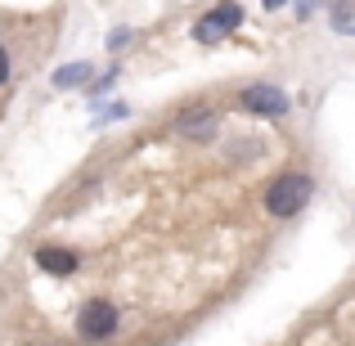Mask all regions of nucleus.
Listing matches in <instances>:
<instances>
[{
  "instance_id": "f257e3e1",
  "label": "nucleus",
  "mask_w": 355,
  "mask_h": 346,
  "mask_svg": "<svg viewBox=\"0 0 355 346\" xmlns=\"http://www.w3.org/2000/svg\"><path fill=\"white\" fill-rule=\"evenodd\" d=\"M311 193H315V180L306 171H284V175H275V184L266 189V211L275 220H288L311 202Z\"/></svg>"
},
{
  "instance_id": "7ed1b4c3",
  "label": "nucleus",
  "mask_w": 355,
  "mask_h": 346,
  "mask_svg": "<svg viewBox=\"0 0 355 346\" xmlns=\"http://www.w3.org/2000/svg\"><path fill=\"white\" fill-rule=\"evenodd\" d=\"M243 23V9L234 5V0H225V5H216V9H207V14L193 23V36H198L202 45H216L220 36H230L234 27Z\"/></svg>"
},
{
  "instance_id": "9d476101",
  "label": "nucleus",
  "mask_w": 355,
  "mask_h": 346,
  "mask_svg": "<svg viewBox=\"0 0 355 346\" xmlns=\"http://www.w3.org/2000/svg\"><path fill=\"white\" fill-rule=\"evenodd\" d=\"M126 41H130V32H113V36H108V50H121Z\"/></svg>"
},
{
  "instance_id": "f8f14e48",
  "label": "nucleus",
  "mask_w": 355,
  "mask_h": 346,
  "mask_svg": "<svg viewBox=\"0 0 355 346\" xmlns=\"http://www.w3.org/2000/svg\"><path fill=\"white\" fill-rule=\"evenodd\" d=\"M288 5V0H266V9H284Z\"/></svg>"
},
{
  "instance_id": "0eeeda50",
  "label": "nucleus",
  "mask_w": 355,
  "mask_h": 346,
  "mask_svg": "<svg viewBox=\"0 0 355 346\" xmlns=\"http://www.w3.org/2000/svg\"><path fill=\"white\" fill-rule=\"evenodd\" d=\"M329 23H333V32L355 36V0H333L329 5Z\"/></svg>"
},
{
  "instance_id": "423d86ee",
  "label": "nucleus",
  "mask_w": 355,
  "mask_h": 346,
  "mask_svg": "<svg viewBox=\"0 0 355 346\" xmlns=\"http://www.w3.org/2000/svg\"><path fill=\"white\" fill-rule=\"evenodd\" d=\"M216 130H220V117L207 113V108L180 117V135H184V139H198V144H207V139H216Z\"/></svg>"
},
{
  "instance_id": "6e6552de",
  "label": "nucleus",
  "mask_w": 355,
  "mask_h": 346,
  "mask_svg": "<svg viewBox=\"0 0 355 346\" xmlns=\"http://www.w3.org/2000/svg\"><path fill=\"white\" fill-rule=\"evenodd\" d=\"M90 81V63H68V68L54 72V86L59 90H72V86H86Z\"/></svg>"
},
{
  "instance_id": "1a4fd4ad",
  "label": "nucleus",
  "mask_w": 355,
  "mask_h": 346,
  "mask_svg": "<svg viewBox=\"0 0 355 346\" xmlns=\"http://www.w3.org/2000/svg\"><path fill=\"white\" fill-rule=\"evenodd\" d=\"M5 81H9V50L0 45V86H5Z\"/></svg>"
},
{
  "instance_id": "39448f33",
  "label": "nucleus",
  "mask_w": 355,
  "mask_h": 346,
  "mask_svg": "<svg viewBox=\"0 0 355 346\" xmlns=\"http://www.w3.org/2000/svg\"><path fill=\"white\" fill-rule=\"evenodd\" d=\"M77 266H81L77 252H68V248H36V270H45L54 279H68Z\"/></svg>"
},
{
  "instance_id": "20e7f679",
  "label": "nucleus",
  "mask_w": 355,
  "mask_h": 346,
  "mask_svg": "<svg viewBox=\"0 0 355 346\" xmlns=\"http://www.w3.org/2000/svg\"><path fill=\"white\" fill-rule=\"evenodd\" d=\"M239 108L252 113V117H284L293 104H288V95L279 86H243L239 90Z\"/></svg>"
},
{
  "instance_id": "f03ea898",
  "label": "nucleus",
  "mask_w": 355,
  "mask_h": 346,
  "mask_svg": "<svg viewBox=\"0 0 355 346\" xmlns=\"http://www.w3.org/2000/svg\"><path fill=\"white\" fill-rule=\"evenodd\" d=\"M117 320H121L117 306L104 302V297H95V302H86L77 311V333L86 342H104V338H113V333H117Z\"/></svg>"
},
{
  "instance_id": "9b49d317",
  "label": "nucleus",
  "mask_w": 355,
  "mask_h": 346,
  "mask_svg": "<svg viewBox=\"0 0 355 346\" xmlns=\"http://www.w3.org/2000/svg\"><path fill=\"white\" fill-rule=\"evenodd\" d=\"M297 9H302V14H311V9H315V0H297Z\"/></svg>"
}]
</instances>
